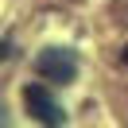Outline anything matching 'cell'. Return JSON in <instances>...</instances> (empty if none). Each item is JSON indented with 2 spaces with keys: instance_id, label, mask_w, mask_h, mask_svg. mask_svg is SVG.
I'll return each mask as SVG.
<instances>
[{
  "instance_id": "cell-1",
  "label": "cell",
  "mask_w": 128,
  "mask_h": 128,
  "mask_svg": "<svg viewBox=\"0 0 128 128\" xmlns=\"http://www.w3.org/2000/svg\"><path fill=\"white\" fill-rule=\"evenodd\" d=\"M35 74H39L43 82H54V86H70V82L78 78V58L66 47H47L35 58Z\"/></svg>"
},
{
  "instance_id": "cell-2",
  "label": "cell",
  "mask_w": 128,
  "mask_h": 128,
  "mask_svg": "<svg viewBox=\"0 0 128 128\" xmlns=\"http://www.w3.org/2000/svg\"><path fill=\"white\" fill-rule=\"evenodd\" d=\"M24 105H27V112H31L39 124H66V112H62V105L50 97V89L47 86H24Z\"/></svg>"
},
{
  "instance_id": "cell-3",
  "label": "cell",
  "mask_w": 128,
  "mask_h": 128,
  "mask_svg": "<svg viewBox=\"0 0 128 128\" xmlns=\"http://www.w3.org/2000/svg\"><path fill=\"white\" fill-rule=\"evenodd\" d=\"M4 58H12V43H0V62Z\"/></svg>"
},
{
  "instance_id": "cell-4",
  "label": "cell",
  "mask_w": 128,
  "mask_h": 128,
  "mask_svg": "<svg viewBox=\"0 0 128 128\" xmlns=\"http://www.w3.org/2000/svg\"><path fill=\"white\" fill-rule=\"evenodd\" d=\"M120 62H124V66H128V47H124V50H120Z\"/></svg>"
},
{
  "instance_id": "cell-5",
  "label": "cell",
  "mask_w": 128,
  "mask_h": 128,
  "mask_svg": "<svg viewBox=\"0 0 128 128\" xmlns=\"http://www.w3.org/2000/svg\"><path fill=\"white\" fill-rule=\"evenodd\" d=\"M0 124H4V105H0Z\"/></svg>"
}]
</instances>
